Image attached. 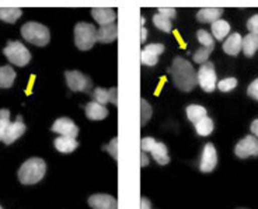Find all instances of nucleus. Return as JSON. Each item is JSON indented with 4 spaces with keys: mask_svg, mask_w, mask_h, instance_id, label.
<instances>
[{
    "mask_svg": "<svg viewBox=\"0 0 258 209\" xmlns=\"http://www.w3.org/2000/svg\"><path fill=\"white\" fill-rule=\"evenodd\" d=\"M21 35L24 37L26 41L37 46L48 45V42L51 39L49 30L45 26L37 23V21H28L21 27Z\"/></svg>",
    "mask_w": 258,
    "mask_h": 209,
    "instance_id": "7ed1b4c3",
    "label": "nucleus"
},
{
    "mask_svg": "<svg viewBox=\"0 0 258 209\" xmlns=\"http://www.w3.org/2000/svg\"><path fill=\"white\" fill-rule=\"evenodd\" d=\"M195 129H197L198 135H201V136H208L213 131V121L207 115L204 119H201L200 122L195 124Z\"/></svg>",
    "mask_w": 258,
    "mask_h": 209,
    "instance_id": "a878e982",
    "label": "nucleus"
},
{
    "mask_svg": "<svg viewBox=\"0 0 258 209\" xmlns=\"http://www.w3.org/2000/svg\"><path fill=\"white\" fill-rule=\"evenodd\" d=\"M91 209H118V203L114 196L108 194H94L89 198Z\"/></svg>",
    "mask_w": 258,
    "mask_h": 209,
    "instance_id": "f8f14e48",
    "label": "nucleus"
},
{
    "mask_svg": "<svg viewBox=\"0 0 258 209\" xmlns=\"http://www.w3.org/2000/svg\"><path fill=\"white\" fill-rule=\"evenodd\" d=\"M64 78H66L68 87L72 92H87V90H90V79L83 73L78 72V71H69V72L64 73Z\"/></svg>",
    "mask_w": 258,
    "mask_h": 209,
    "instance_id": "0eeeda50",
    "label": "nucleus"
},
{
    "mask_svg": "<svg viewBox=\"0 0 258 209\" xmlns=\"http://www.w3.org/2000/svg\"><path fill=\"white\" fill-rule=\"evenodd\" d=\"M247 94H248V96H250L251 98H254V100H257L258 98V79H255L251 85L248 86V89H247Z\"/></svg>",
    "mask_w": 258,
    "mask_h": 209,
    "instance_id": "58836bf2",
    "label": "nucleus"
},
{
    "mask_svg": "<svg viewBox=\"0 0 258 209\" xmlns=\"http://www.w3.org/2000/svg\"><path fill=\"white\" fill-rule=\"evenodd\" d=\"M97 41L96 27L90 23H79L75 27V44L80 51H89Z\"/></svg>",
    "mask_w": 258,
    "mask_h": 209,
    "instance_id": "20e7f679",
    "label": "nucleus"
},
{
    "mask_svg": "<svg viewBox=\"0 0 258 209\" xmlns=\"http://www.w3.org/2000/svg\"><path fill=\"white\" fill-rule=\"evenodd\" d=\"M107 152H108L115 160H118V137H114V139L111 141L110 145L107 146Z\"/></svg>",
    "mask_w": 258,
    "mask_h": 209,
    "instance_id": "c9c22d12",
    "label": "nucleus"
},
{
    "mask_svg": "<svg viewBox=\"0 0 258 209\" xmlns=\"http://www.w3.org/2000/svg\"><path fill=\"white\" fill-rule=\"evenodd\" d=\"M3 53L16 66H26L31 60V53L28 48H26L20 41H9L6 48L3 49Z\"/></svg>",
    "mask_w": 258,
    "mask_h": 209,
    "instance_id": "39448f33",
    "label": "nucleus"
},
{
    "mask_svg": "<svg viewBox=\"0 0 258 209\" xmlns=\"http://www.w3.org/2000/svg\"><path fill=\"white\" fill-rule=\"evenodd\" d=\"M155 145H156L155 137H143L142 142H141V148H142L143 153H145V152L152 151Z\"/></svg>",
    "mask_w": 258,
    "mask_h": 209,
    "instance_id": "f704fd0d",
    "label": "nucleus"
},
{
    "mask_svg": "<svg viewBox=\"0 0 258 209\" xmlns=\"http://www.w3.org/2000/svg\"><path fill=\"white\" fill-rule=\"evenodd\" d=\"M150 153H152L153 159H155L156 162L160 164V166H166V164H168V162H170L167 148H166V145L161 144V142H156V145L153 146V149L150 151Z\"/></svg>",
    "mask_w": 258,
    "mask_h": 209,
    "instance_id": "412c9836",
    "label": "nucleus"
},
{
    "mask_svg": "<svg viewBox=\"0 0 258 209\" xmlns=\"http://www.w3.org/2000/svg\"><path fill=\"white\" fill-rule=\"evenodd\" d=\"M145 49L159 56V55L164 52V45H161V44H149V45L145 46Z\"/></svg>",
    "mask_w": 258,
    "mask_h": 209,
    "instance_id": "e433bc0d",
    "label": "nucleus"
},
{
    "mask_svg": "<svg viewBox=\"0 0 258 209\" xmlns=\"http://www.w3.org/2000/svg\"><path fill=\"white\" fill-rule=\"evenodd\" d=\"M24 132H26V125L23 122L21 115H19L14 122H10V125L7 126L6 133H5V136H3V142L6 145H12L13 142H16Z\"/></svg>",
    "mask_w": 258,
    "mask_h": 209,
    "instance_id": "9b49d317",
    "label": "nucleus"
},
{
    "mask_svg": "<svg viewBox=\"0 0 258 209\" xmlns=\"http://www.w3.org/2000/svg\"><path fill=\"white\" fill-rule=\"evenodd\" d=\"M23 10L19 7H0V20L6 23H16L21 17Z\"/></svg>",
    "mask_w": 258,
    "mask_h": 209,
    "instance_id": "5701e85b",
    "label": "nucleus"
},
{
    "mask_svg": "<svg viewBox=\"0 0 258 209\" xmlns=\"http://www.w3.org/2000/svg\"><path fill=\"white\" fill-rule=\"evenodd\" d=\"M152 112H153L152 105L149 104L145 98H142V100H141V125H142V126L148 122L150 118H152Z\"/></svg>",
    "mask_w": 258,
    "mask_h": 209,
    "instance_id": "c85d7f7f",
    "label": "nucleus"
},
{
    "mask_svg": "<svg viewBox=\"0 0 258 209\" xmlns=\"http://www.w3.org/2000/svg\"><path fill=\"white\" fill-rule=\"evenodd\" d=\"M91 16L100 26L112 24L115 20V12L110 7H94L91 9Z\"/></svg>",
    "mask_w": 258,
    "mask_h": 209,
    "instance_id": "4468645a",
    "label": "nucleus"
},
{
    "mask_svg": "<svg viewBox=\"0 0 258 209\" xmlns=\"http://www.w3.org/2000/svg\"><path fill=\"white\" fill-rule=\"evenodd\" d=\"M146 35H148V31H146L145 27H142V38H141V42H145V41H146V38H148Z\"/></svg>",
    "mask_w": 258,
    "mask_h": 209,
    "instance_id": "37998d69",
    "label": "nucleus"
},
{
    "mask_svg": "<svg viewBox=\"0 0 258 209\" xmlns=\"http://www.w3.org/2000/svg\"><path fill=\"white\" fill-rule=\"evenodd\" d=\"M223 14V9L222 7H204L197 13V20L200 23H211L213 24L215 21L220 20V16Z\"/></svg>",
    "mask_w": 258,
    "mask_h": 209,
    "instance_id": "2eb2a0df",
    "label": "nucleus"
},
{
    "mask_svg": "<svg viewBox=\"0 0 258 209\" xmlns=\"http://www.w3.org/2000/svg\"><path fill=\"white\" fill-rule=\"evenodd\" d=\"M187 117H188V119L191 121V122L197 124V122H200L201 119H204V118L207 117V108H205V107H202V105H198V104L188 105Z\"/></svg>",
    "mask_w": 258,
    "mask_h": 209,
    "instance_id": "b1692460",
    "label": "nucleus"
},
{
    "mask_svg": "<svg viewBox=\"0 0 258 209\" xmlns=\"http://www.w3.org/2000/svg\"><path fill=\"white\" fill-rule=\"evenodd\" d=\"M141 62L146 66H155L159 62V56L155 55V53L149 52L146 49H143L142 53H141Z\"/></svg>",
    "mask_w": 258,
    "mask_h": 209,
    "instance_id": "7c9ffc66",
    "label": "nucleus"
},
{
    "mask_svg": "<svg viewBox=\"0 0 258 209\" xmlns=\"http://www.w3.org/2000/svg\"><path fill=\"white\" fill-rule=\"evenodd\" d=\"M46 171V164L42 159L39 157H32L28 159L27 162L23 163L19 170V180L20 183L31 185V184L39 183Z\"/></svg>",
    "mask_w": 258,
    "mask_h": 209,
    "instance_id": "f03ea898",
    "label": "nucleus"
},
{
    "mask_svg": "<svg viewBox=\"0 0 258 209\" xmlns=\"http://www.w3.org/2000/svg\"><path fill=\"white\" fill-rule=\"evenodd\" d=\"M241 49L245 56H252L258 51V35L257 34H248L243 38Z\"/></svg>",
    "mask_w": 258,
    "mask_h": 209,
    "instance_id": "aec40b11",
    "label": "nucleus"
},
{
    "mask_svg": "<svg viewBox=\"0 0 258 209\" xmlns=\"http://www.w3.org/2000/svg\"><path fill=\"white\" fill-rule=\"evenodd\" d=\"M16 79V72L12 66H0V87L9 89L12 87Z\"/></svg>",
    "mask_w": 258,
    "mask_h": 209,
    "instance_id": "4be33fe9",
    "label": "nucleus"
},
{
    "mask_svg": "<svg viewBox=\"0 0 258 209\" xmlns=\"http://www.w3.org/2000/svg\"><path fill=\"white\" fill-rule=\"evenodd\" d=\"M159 14L166 17V19H174L175 17V9L173 7H160L159 9Z\"/></svg>",
    "mask_w": 258,
    "mask_h": 209,
    "instance_id": "4c0bfd02",
    "label": "nucleus"
},
{
    "mask_svg": "<svg viewBox=\"0 0 258 209\" xmlns=\"http://www.w3.org/2000/svg\"><path fill=\"white\" fill-rule=\"evenodd\" d=\"M52 131L59 133L60 136H68L75 139V137L78 136L79 128L69 118H59L52 125Z\"/></svg>",
    "mask_w": 258,
    "mask_h": 209,
    "instance_id": "9d476101",
    "label": "nucleus"
},
{
    "mask_svg": "<svg viewBox=\"0 0 258 209\" xmlns=\"http://www.w3.org/2000/svg\"><path fill=\"white\" fill-rule=\"evenodd\" d=\"M141 209H152L150 208V202L148 198H142L141 199Z\"/></svg>",
    "mask_w": 258,
    "mask_h": 209,
    "instance_id": "a19ab883",
    "label": "nucleus"
},
{
    "mask_svg": "<svg viewBox=\"0 0 258 209\" xmlns=\"http://www.w3.org/2000/svg\"><path fill=\"white\" fill-rule=\"evenodd\" d=\"M241 44H243V38L239 33H233L229 38L226 39L225 44H223V51L227 55H232L236 56L241 49Z\"/></svg>",
    "mask_w": 258,
    "mask_h": 209,
    "instance_id": "f3484780",
    "label": "nucleus"
},
{
    "mask_svg": "<svg viewBox=\"0 0 258 209\" xmlns=\"http://www.w3.org/2000/svg\"><path fill=\"white\" fill-rule=\"evenodd\" d=\"M86 115L91 121H101L104 118H107L108 110L104 105L93 101V103H89V104L86 105Z\"/></svg>",
    "mask_w": 258,
    "mask_h": 209,
    "instance_id": "dca6fc26",
    "label": "nucleus"
},
{
    "mask_svg": "<svg viewBox=\"0 0 258 209\" xmlns=\"http://www.w3.org/2000/svg\"><path fill=\"white\" fill-rule=\"evenodd\" d=\"M236 156L247 159L250 156H258V139L255 136H245L234 148Z\"/></svg>",
    "mask_w": 258,
    "mask_h": 209,
    "instance_id": "6e6552de",
    "label": "nucleus"
},
{
    "mask_svg": "<svg viewBox=\"0 0 258 209\" xmlns=\"http://www.w3.org/2000/svg\"><path fill=\"white\" fill-rule=\"evenodd\" d=\"M9 125H10V111L3 108V110H0V141H3V136L6 133Z\"/></svg>",
    "mask_w": 258,
    "mask_h": 209,
    "instance_id": "c756f323",
    "label": "nucleus"
},
{
    "mask_svg": "<svg viewBox=\"0 0 258 209\" xmlns=\"http://www.w3.org/2000/svg\"><path fill=\"white\" fill-rule=\"evenodd\" d=\"M116 33H118V30L114 23L108 24V26H101L97 30V41L103 42V44H110L116 38Z\"/></svg>",
    "mask_w": 258,
    "mask_h": 209,
    "instance_id": "a211bd4d",
    "label": "nucleus"
},
{
    "mask_svg": "<svg viewBox=\"0 0 258 209\" xmlns=\"http://www.w3.org/2000/svg\"><path fill=\"white\" fill-rule=\"evenodd\" d=\"M197 38H198V41H200L204 46H215L213 37L208 33L207 30H200V31L197 33Z\"/></svg>",
    "mask_w": 258,
    "mask_h": 209,
    "instance_id": "473e14b6",
    "label": "nucleus"
},
{
    "mask_svg": "<svg viewBox=\"0 0 258 209\" xmlns=\"http://www.w3.org/2000/svg\"><path fill=\"white\" fill-rule=\"evenodd\" d=\"M213 48H215V46H204V48H200L197 52L194 53V60H195L197 63H201V65L207 63L208 59H209V55L212 53Z\"/></svg>",
    "mask_w": 258,
    "mask_h": 209,
    "instance_id": "bb28decb",
    "label": "nucleus"
},
{
    "mask_svg": "<svg viewBox=\"0 0 258 209\" xmlns=\"http://www.w3.org/2000/svg\"><path fill=\"white\" fill-rule=\"evenodd\" d=\"M250 128H251L252 135H254V136H255L258 139V119H255V121H252V124H251V126H250Z\"/></svg>",
    "mask_w": 258,
    "mask_h": 209,
    "instance_id": "ea45409f",
    "label": "nucleus"
},
{
    "mask_svg": "<svg viewBox=\"0 0 258 209\" xmlns=\"http://www.w3.org/2000/svg\"><path fill=\"white\" fill-rule=\"evenodd\" d=\"M0 209H3V208H2V206H0Z\"/></svg>",
    "mask_w": 258,
    "mask_h": 209,
    "instance_id": "c03bdc74",
    "label": "nucleus"
},
{
    "mask_svg": "<svg viewBox=\"0 0 258 209\" xmlns=\"http://www.w3.org/2000/svg\"><path fill=\"white\" fill-rule=\"evenodd\" d=\"M247 28H248L250 34H257L258 35V14H254L251 19H248Z\"/></svg>",
    "mask_w": 258,
    "mask_h": 209,
    "instance_id": "72a5a7b5",
    "label": "nucleus"
},
{
    "mask_svg": "<svg viewBox=\"0 0 258 209\" xmlns=\"http://www.w3.org/2000/svg\"><path fill=\"white\" fill-rule=\"evenodd\" d=\"M171 76H173L175 86L182 92H191L198 83L197 72L194 71L192 65L181 56H177L173 60Z\"/></svg>",
    "mask_w": 258,
    "mask_h": 209,
    "instance_id": "f257e3e1",
    "label": "nucleus"
},
{
    "mask_svg": "<svg viewBox=\"0 0 258 209\" xmlns=\"http://www.w3.org/2000/svg\"><path fill=\"white\" fill-rule=\"evenodd\" d=\"M218 164V153L216 149L212 144H207L202 152V157H201L200 170L202 173H211V171L216 167Z\"/></svg>",
    "mask_w": 258,
    "mask_h": 209,
    "instance_id": "1a4fd4ad",
    "label": "nucleus"
},
{
    "mask_svg": "<svg viewBox=\"0 0 258 209\" xmlns=\"http://www.w3.org/2000/svg\"><path fill=\"white\" fill-rule=\"evenodd\" d=\"M55 148L56 151L60 152V153H72L78 149L79 144L76 142V139L73 137H68V136H59L55 139Z\"/></svg>",
    "mask_w": 258,
    "mask_h": 209,
    "instance_id": "6ab92c4d",
    "label": "nucleus"
},
{
    "mask_svg": "<svg viewBox=\"0 0 258 209\" xmlns=\"http://www.w3.org/2000/svg\"><path fill=\"white\" fill-rule=\"evenodd\" d=\"M229 33H230V24L225 20H218L212 24V35L216 39L222 41L225 37H227Z\"/></svg>",
    "mask_w": 258,
    "mask_h": 209,
    "instance_id": "393cba45",
    "label": "nucleus"
},
{
    "mask_svg": "<svg viewBox=\"0 0 258 209\" xmlns=\"http://www.w3.org/2000/svg\"><path fill=\"white\" fill-rule=\"evenodd\" d=\"M141 159H142V167H146L149 164V159L148 156L145 155V153H142V156H141Z\"/></svg>",
    "mask_w": 258,
    "mask_h": 209,
    "instance_id": "79ce46f5",
    "label": "nucleus"
},
{
    "mask_svg": "<svg viewBox=\"0 0 258 209\" xmlns=\"http://www.w3.org/2000/svg\"><path fill=\"white\" fill-rule=\"evenodd\" d=\"M236 86H237V80H236V79L227 78L223 79V80H220L219 83L216 85V87L219 89L220 92H230V90H233Z\"/></svg>",
    "mask_w": 258,
    "mask_h": 209,
    "instance_id": "2f4dec72",
    "label": "nucleus"
},
{
    "mask_svg": "<svg viewBox=\"0 0 258 209\" xmlns=\"http://www.w3.org/2000/svg\"><path fill=\"white\" fill-rule=\"evenodd\" d=\"M153 23H155V26L159 30L164 31V33H170L171 31V20L163 17L160 14H156L155 17H153Z\"/></svg>",
    "mask_w": 258,
    "mask_h": 209,
    "instance_id": "cd10ccee",
    "label": "nucleus"
},
{
    "mask_svg": "<svg viewBox=\"0 0 258 209\" xmlns=\"http://www.w3.org/2000/svg\"><path fill=\"white\" fill-rule=\"evenodd\" d=\"M93 98L98 104H108L112 103L114 105L118 104V93H116L115 87L111 89H103V87H97L93 92Z\"/></svg>",
    "mask_w": 258,
    "mask_h": 209,
    "instance_id": "ddd939ff",
    "label": "nucleus"
},
{
    "mask_svg": "<svg viewBox=\"0 0 258 209\" xmlns=\"http://www.w3.org/2000/svg\"><path fill=\"white\" fill-rule=\"evenodd\" d=\"M198 78V83L207 93H212L216 89V72H215V66L212 62H207L204 65H201L200 71L197 73Z\"/></svg>",
    "mask_w": 258,
    "mask_h": 209,
    "instance_id": "423d86ee",
    "label": "nucleus"
},
{
    "mask_svg": "<svg viewBox=\"0 0 258 209\" xmlns=\"http://www.w3.org/2000/svg\"><path fill=\"white\" fill-rule=\"evenodd\" d=\"M257 101H258V98H257Z\"/></svg>",
    "mask_w": 258,
    "mask_h": 209,
    "instance_id": "a18cd8bd",
    "label": "nucleus"
}]
</instances>
